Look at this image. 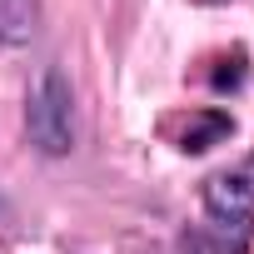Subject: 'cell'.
<instances>
[{
    "label": "cell",
    "instance_id": "5b68a950",
    "mask_svg": "<svg viewBox=\"0 0 254 254\" xmlns=\"http://www.w3.org/2000/svg\"><path fill=\"white\" fill-rule=\"evenodd\" d=\"M180 254H244V244H229V239H219V234L190 229V234H180Z\"/></svg>",
    "mask_w": 254,
    "mask_h": 254
},
{
    "label": "cell",
    "instance_id": "7a4b0ae2",
    "mask_svg": "<svg viewBox=\"0 0 254 254\" xmlns=\"http://www.w3.org/2000/svg\"><path fill=\"white\" fill-rule=\"evenodd\" d=\"M204 214L219 229H254V170H224L204 180Z\"/></svg>",
    "mask_w": 254,
    "mask_h": 254
},
{
    "label": "cell",
    "instance_id": "8992f818",
    "mask_svg": "<svg viewBox=\"0 0 254 254\" xmlns=\"http://www.w3.org/2000/svg\"><path fill=\"white\" fill-rule=\"evenodd\" d=\"M239 80H244V55L234 50V55H224V60H219V70L209 75V85H214V90L224 95V90H234Z\"/></svg>",
    "mask_w": 254,
    "mask_h": 254
},
{
    "label": "cell",
    "instance_id": "6da1fadb",
    "mask_svg": "<svg viewBox=\"0 0 254 254\" xmlns=\"http://www.w3.org/2000/svg\"><path fill=\"white\" fill-rule=\"evenodd\" d=\"M25 135L50 160L75 150V90L60 65H45L35 85L25 90Z\"/></svg>",
    "mask_w": 254,
    "mask_h": 254
},
{
    "label": "cell",
    "instance_id": "277c9868",
    "mask_svg": "<svg viewBox=\"0 0 254 254\" xmlns=\"http://www.w3.org/2000/svg\"><path fill=\"white\" fill-rule=\"evenodd\" d=\"M40 25V0H0V45H25Z\"/></svg>",
    "mask_w": 254,
    "mask_h": 254
},
{
    "label": "cell",
    "instance_id": "3957f363",
    "mask_svg": "<svg viewBox=\"0 0 254 254\" xmlns=\"http://www.w3.org/2000/svg\"><path fill=\"white\" fill-rule=\"evenodd\" d=\"M229 130H234V120H229L224 110H194V115L185 120V130H180V150H185V155H204V150L224 145Z\"/></svg>",
    "mask_w": 254,
    "mask_h": 254
}]
</instances>
